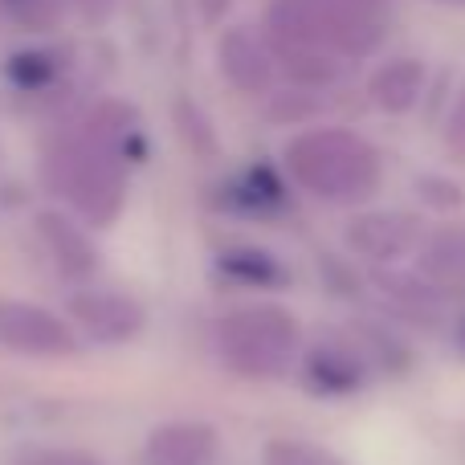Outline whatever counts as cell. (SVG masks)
<instances>
[{
  "mask_svg": "<svg viewBox=\"0 0 465 465\" xmlns=\"http://www.w3.org/2000/svg\"><path fill=\"white\" fill-rule=\"evenodd\" d=\"M16 465H106L103 458H94V453L86 450H65V445H33V450H25Z\"/></svg>",
  "mask_w": 465,
  "mask_h": 465,
  "instance_id": "cell-18",
  "label": "cell"
},
{
  "mask_svg": "<svg viewBox=\"0 0 465 465\" xmlns=\"http://www.w3.org/2000/svg\"><path fill=\"white\" fill-rule=\"evenodd\" d=\"M213 351L232 376L278 380L302 351V327L282 306H237L213 327Z\"/></svg>",
  "mask_w": 465,
  "mask_h": 465,
  "instance_id": "cell-4",
  "label": "cell"
},
{
  "mask_svg": "<svg viewBox=\"0 0 465 465\" xmlns=\"http://www.w3.org/2000/svg\"><path fill=\"white\" fill-rule=\"evenodd\" d=\"M392 29V0H270L265 37L302 45L339 65L371 57Z\"/></svg>",
  "mask_w": 465,
  "mask_h": 465,
  "instance_id": "cell-1",
  "label": "cell"
},
{
  "mask_svg": "<svg viewBox=\"0 0 465 465\" xmlns=\"http://www.w3.org/2000/svg\"><path fill=\"white\" fill-rule=\"evenodd\" d=\"M37 237L45 245L54 270L65 282H90L98 273V245L90 241V232L82 229L78 217H70L62 209L37 213Z\"/></svg>",
  "mask_w": 465,
  "mask_h": 465,
  "instance_id": "cell-8",
  "label": "cell"
},
{
  "mask_svg": "<svg viewBox=\"0 0 465 465\" xmlns=\"http://www.w3.org/2000/svg\"><path fill=\"white\" fill-rule=\"evenodd\" d=\"M65 5H74V8H78V13H82V16H86V21L103 25L106 16L114 13V5H119V0H65Z\"/></svg>",
  "mask_w": 465,
  "mask_h": 465,
  "instance_id": "cell-20",
  "label": "cell"
},
{
  "mask_svg": "<svg viewBox=\"0 0 465 465\" xmlns=\"http://www.w3.org/2000/svg\"><path fill=\"white\" fill-rule=\"evenodd\" d=\"M306 388L319 396H343L351 388H360L363 380V360L347 343H319L311 347V355L302 360Z\"/></svg>",
  "mask_w": 465,
  "mask_h": 465,
  "instance_id": "cell-12",
  "label": "cell"
},
{
  "mask_svg": "<svg viewBox=\"0 0 465 465\" xmlns=\"http://www.w3.org/2000/svg\"><path fill=\"white\" fill-rule=\"evenodd\" d=\"M461 347H465V327H461Z\"/></svg>",
  "mask_w": 465,
  "mask_h": 465,
  "instance_id": "cell-22",
  "label": "cell"
},
{
  "mask_svg": "<svg viewBox=\"0 0 465 465\" xmlns=\"http://www.w3.org/2000/svg\"><path fill=\"white\" fill-rule=\"evenodd\" d=\"M262 465H347L339 453H331L327 445L298 441V437H273L262 450Z\"/></svg>",
  "mask_w": 465,
  "mask_h": 465,
  "instance_id": "cell-16",
  "label": "cell"
},
{
  "mask_svg": "<svg viewBox=\"0 0 465 465\" xmlns=\"http://www.w3.org/2000/svg\"><path fill=\"white\" fill-rule=\"evenodd\" d=\"M65 319L78 331V339L86 335L90 343H131L147 327V314L135 298L103 286L74 290L70 302H65Z\"/></svg>",
  "mask_w": 465,
  "mask_h": 465,
  "instance_id": "cell-6",
  "label": "cell"
},
{
  "mask_svg": "<svg viewBox=\"0 0 465 465\" xmlns=\"http://www.w3.org/2000/svg\"><path fill=\"white\" fill-rule=\"evenodd\" d=\"M5 74L16 90L37 94V90H49L65 74V54L62 49H21V54L8 57Z\"/></svg>",
  "mask_w": 465,
  "mask_h": 465,
  "instance_id": "cell-14",
  "label": "cell"
},
{
  "mask_svg": "<svg viewBox=\"0 0 465 465\" xmlns=\"http://www.w3.org/2000/svg\"><path fill=\"white\" fill-rule=\"evenodd\" d=\"M437 5H445V8H465V0H437Z\"/></svg>",
  "mask_w": 465,
  "mask_h": 465,
  "instance_id": "cell-21",
  "label": "cell"
},
{
  "mask_svg": "<svg viewBox=\"0 0 465 465\" xmlns=\"http://www.w3.org/2000/svg\"><path fill=\"white\" fill-rule=\"evenodd\" d=\"M221 433L204 420H168L147 437V465H217Z\"/></svg>",
  "mask_w": 465,
  "mask_h": 465,
  "instance_id": "cell-10",
  "label": "cell"
},
{
  "mask_svg": "<svg viewBox=\"0 0 465 465\" xmlns=\"http://www.w3.org/2000/svg\"><path fill=\"white\" fill-rule=\"evenodd\" d=\"M221 273L241 286H286V265L273 262L262 249H229L221 253Z\"/></svg>",
  "mask_w": 465,
  "mask_h": 465,
  "instance_id": "cell-15",
  "label": "cell"
},
{
  "mask_svg": "<svg viewBox=\"0 0 465 465\" xmlns=\"http://www.w3.org/2000/svg\"><path fill=\"white\" fill-rule=\"evenodd\" d=\"M282 168L306 196L339 209L368 204L384 180L380 152L351 127H314L294 135L282 152Z\"/></svg>",
  "mask_w": 465,
  "mask_h": 465,
  "instance_id": "cell-3",
  "label": "cell"
},
{
  "mask_svg": "<svg viewBox=\"0 0 465 465\" xmlns=\"http://www.w3.org/2000/svg\"><path fill=\"white\" fill-rule=\"evenodd\" d=\"M127 172L131 163L123 160V152L111 139L98 135L86 119L45 152L49 193L70 204V217H78L82 225L94 229H106L119 221L131 188Z\"/></svg>",
  "mask_w": 465,
  "mask_h": 465,
  "instance_id": "cell-2",
  "label": "cell"
},
{
  "mask_svg": "<svg viewBox=\"0 0 465 465\" xmlns=\"http://www.w3.org/2000/svg\"><path fill=\"white\" fill-rule=\"evenodd\" d=\"M225 204L245 217H273L286 209V188L270 168H249L225 188Z\"/></svg>",
  "mask_w": 465,
  "mask_h": 465,
  "instance_id": "cell-13",
  "label": "cell"
},
{
  "mask_svg": "<svg viewBox=\"0 0 465 465\" xmlns=\"http://www.w3.org/2000/svg\"><path fill=\"white\" fill-rule=\"evenodd\" d=\"M425 62L420 57H388L368 78V98L384 114H409L425 94Z\"/></svg>",
  "mask_w": 465,
  "mask_h": 465,
  "instance_id": "cell-11",
  "label": "cell"
},
{
  "mask_svg": "<svg viewBox=\"0 0 465 465\" xmlns=\"http://www.w3.org/2000/svg\"><path fill=\"white\" fill-rule=\"evenodd\" d=\"M445 152H450L453 163L465 168V86H461L458 103H453L450 119H445Z\"/></svg>",
  "mask_w": 465,
  "mask_h": 465,
  "instance_id": "cell-19",
  "label": "cell"
},
{
  "mask_svg": "<svg viewBox=\"0 0 465 465\" xmlns=\"http://www.w3.org/2000/svg\"><path fill=\"white\" fill-rule=\"evenodd\" d=\"M217 65L229 86L249 98L270 94L273 82H278V70H273L265 37L262 33H249L245 25H232V29H225L217 37Z\"/></svg>",
  "mask_w": 465,
  "mask_h": 465,
  "instance_id": "cell-7",
  "label": "cell"
},
{
  "mask_svg": "<svg viewBox=\"0 0 465 465\" xmlns=\"http://www.w3.org/2000/svg\"><path fill=\"white\" fill-rule=\"evenodd\" d=\"M0 13L25 33H49L62 25L65 0H0Z\"/></svg>",
  "mask_w": 465,
  "mask_h": 465,
  "instance_id": "cell-17",
  "label": "cell"
},
{
  "mask_svg": "<svg viewBox=\"0 0 465 465\" xmlns=\"http://www.w3.org/2000/svg\"><path fill=\"white\" fill-rule=\"evenodd\" d=\"M78 331L70 319L49 306L25 302V298H5L0 302V347L29 360H65L78 351Z\"/></svg>",
  "mask_w": 465,
  "mask_h": 465,
  "instance_id": "cell-5",
  "label": "cell"
},
{
  "mask_svg": "<svg viewBox=\"0 0 465 465\" xmlns=\"http://www.w3.org/2000/svg\"><path fill=\"white\" fill-rule=\"evenodd\" d=\"M425 237V225L412 213H363V217L351 221L347 229V241H351L355 253L371 257V262H396V257L412 253Z\"/></svg>",
  "mask_w": 465,
  "mask_h": 465,
  "instance_id": "cell-9",
  "label": "cell"
}]
</instances>
